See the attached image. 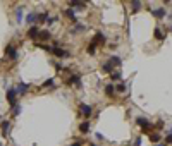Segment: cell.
<instances>
[{"instance_id": "7c38bea8", "label": "cell", "mask_w": 172, "mask_h": 146, "mask_svg": "<svg viewBox=\"0 0 172 146\" xmlns=\"http://www.w3.org/2000/svg\"><path fill=\"white\" fill-rule=\"evenodd\" d=\"M153 34H155V40H160V41H162V40H164V38H165V34H164V31H162V29H160V28H157V29H155V33H153Z\"/></svg>"}, {"instance_id": "7402d4cb", "label": "cell", "mask_w": 172, "mask_h": 146, "mask_svg": "<svg viewBox=\"0 0 172 146\" xmlns=\"http://www.w3.org/2000/svg\"><path fill=\"white\" fill-rule=\"evenodd\" d=\"M12 114H14V115H19V114H21V105H14V107H12Z\"/></svg>"}, {"instance_id": "7a4b0ae2", "label": "cell", "mask_w": 172, "mask_h": 146, "mask_svg": "<svg viewBox=\"0 0 172 146\" xmlns=\"http://www.w3.org/2000/svg\"><path fill=\"white\" fill-rule=\"evenodd\" d=\"M16 89H7V100H9V103H10V107H14V105H17L16 103Z\"/></svg>"}, {"instance_id": "484cf974", "label": "cell", "mask_w": 172, "mask_h": 146, "mask_svg": "<svg viewBox=\"0 0 172 146\" xmlns=\"http://www.w3.org/2000/svg\"><path fill=\"white\" fill-rule=\"evenodd\" d=\"M124 89H126V86H124V84H119V86L115 88V91H119V93H122Z\"/></svg>"}, {"instance_id": "f546056e", "label": "cell", "mask_w": 172, "mask_h": 146, "mask_svg": "<svg viewBox=\"0 0 172 146\" xmlns=\"http://www.w3.org/2000/svg\"><path fill=\"white\" fill-rule=\"evenodd\" d=\"M81 145H83L81 141H76V143H72V145H69V146H81Z\"/></svg>"}, {"instance_id": "1f68e13d", "label": "cell", "mask_w": 172, "mask_h": 146, "mask_svg": "<svg viewBox=\"0 0 172 146\" xmlns=\"http://www.w3.org/2000/svg\"><path fill=\"white\" fill-rule=\"evenodd\" d=\"M157 146H165V145H164V143H159V145H157Z\"/></svg>"}, {"instance_id": "603a6c76", "label": "cell", "mask_w": 172, "mask_h": 146, "mask_svg": "<svg viewBox=\"0 0 172 146\" xmlns=\"http://www.w3.org/2000/svg\"><path fill=\"white\" fill-rule=\"evenodd\" d=\"M150 141H152V143L160 141V134H150Z\"/></svg>"}, {"instance_id": "4fadbf2b", "label": "cell", "mask_w": 172, "mask_h": 146, "mask_svg": "<svg viewBox=\"0 0 172 146\" xmlns=\"http://www.w3.org/2000/svg\"><path fill=\"white\" fill-rule=\"evenodd\" d=\"M71 84H76V86H79L81 84V76L79 74H76V76H71V81H69Z\"/></svg>"}, {"instance_id": "44dd1931", "label": "cell", "mask_w": 172, "mask_h": 146, "mask_svg": "<svg viewBox=\"0 0 172 146\" xmlns=\"http://www.w3.org/2000/svg\"><path fill=\"white\" fill-rule=\"evenodd\" d=\"M86 52H88L90 55H95V52H96V43L93 41V43H91V45L88 46V50H86Z\"/></svg>"}, {"instance_id": "d4e9b609", "label": "cell", "mask_w": 172, "mask_h": 146, "mask_svg": "<svg viewBox=\"0 0 172 146\" xmlns=\"http://www.w3.org/2000/svg\"><path fill=\"white\" fill-rule=\"evenodd\" d=\"M122 76H121V72H112V81H117V79H121Z\"/></svg>"}, {"instance_id": "ffe728a7", "label": "cell", "mask_w": 172, "mask_h": 146, "mask_svg": "<svg viewBox=\"0 0 172 146\" xmlns=\"http://www.w3.org/2000/svg\"><path fill=\"white\" fill-rule=\"evenodd\" d=\"M26 21L28 22H34V21H38V14H34V12H31L28 17H26Z\"/></svg>"}, {"instance_id": "277c9868", "label": "cell", "mask_w": 172, "mask_h": 146, "mask_svg": "<svg viewBox=\"0 0 172 146\" xmlns=\"http://www.w3.org/2000/svg\"><path fill=\"white\" fill-rule=\"evenodd\" d=\"M38 34H40V29H38L36 26H31L29 31H28V36H29L31 40H34V38H38Z\"/></svg>"}, {"instance_id": "5bb4252c", "label": "cell", "mask_w": 172, "mask_h": 146, "mask_svg": "<svg viewBox=\"0 0 172 146\" xmlns=\"http://www.w3.org/2000/svg\"><path fill=\"white\" fill-rule=\"evenodd\" d=\"M109 62H110L112 65H121V64H122L121 57H115V55H114V57H110V60H109Z\"/></svg>"}, {"instance_id": "4316f807", "label": "cell", "mask_w": 172, "mask_h": 146, "mask_svg": "<svg viewBox=\"0 0 172 146\" xmlns=\"http://www.w3.org/2000/svg\"><path fill=\"white\" fill-rule=\"evenodd\" d=\"M52 84H53V79H48V81L43 83V86H52Z\"/></svg>"}, {"instance_id": "ac0fdd59", "label": "cell", "mask_w": 172, "mask_h": 146, "mask_svg": "<svg viewBox=\"0 0 172 146\" xmlns=\"http://www.w3.org/2000/svg\"><path fill=\"white\" fill-rule=\"evenodd\" d=\"M22 15H24V12H22V9L19 7V9L16 10V19H17V22H21V21H22Z\"/></svg>"}, {"instance_id": "8fae6325", "label": "cell", "mask_w": 172, "mask_h": 146, "mask_svg": "<svg viewBox=\"0 0 172 146\" xmlns=\"http://www.w3.org/2000/svg\"><path fill=\"white\" fill-rule=\"evenodd\" d=\"M38 38H40V40H43V41H47V40H50V38H52V34H50V31H40Z\"/></svg>"}, {"instance_id": "d6986e66", "label": "cell", "mask_w": 172, "mask_h": 146, "mask_svg": "<svg viewBox=\"0 0 172 146\" xmlns=\"http://www.w3.org/2000/svg\"><path fill=\"white\" fill-rule=\"evenodd\" d=\"M65 15H67L69 19H72L74 22H76V14H74V10H72V9H67V10H65Z\"/></svg>"}, {"instance_id": "8992f818", "label": "cell", "mask_w": 172, "mask_h": 146, "mask_svg": "<svg viewBox=\"0 0 172 146\" xmlns=\"http://www.w3.org/2000/svg\"><path fill=\"white\" fill-rule=\"evenodd\" d=\"M138 124H140L143 129H152V124H150L146 119H143V117H140V119H138Z\"/></svg>"}, {"instance_id": "e0dca14e", "label": "cell", "mask_w": 172, "mask_h": 146, "mask_svg": "<svg viewBox=\"0 0 172 146\" xmlns=\"http://www.w3.org/2000/svg\"><path fill=\"white\" fill-rule=\"evenodd\" d=\"M131 5H133V12H138V10L141 9V2H136V0H133V2H131Z\"/></svg>"}, {"instance_id": "52a82bcc", "label": "cell", "mask_w": 172, "mask_h": 146, "mask_svg": "<svg viewBox=\"0 0 172 146\" xmlns=\"http://www.w3.org/2000/svg\"><path fill=\"white\" fill-rule=\"evenodd\" d=\"M112 69H114V65H112L110 62H105V64H102V71H103V72H107V74H112Z\"/></svg>"}, {"instance_id": "3957f363", "label": "cell", "mask_w": 172, "mask_h": 146, "mask_svg": "<svg viewBox=\"0 0 172 146\" xmlns=\"http://www.w3.org/2000/svg\"><path fill=\"white\" fill-rule=\"evenodd\" d=\"M5 55H9L10 59H17V52H16V48L12 46V45H7V48H5Z\"/></svg>"}, {"instance_id": "f1b7e54d", "label": "cell", "mask_w": 172, "mask_h": 146, "mask_svg": "<svg viewBox=\"0 0 172 146\" xmlns=\"http://www.w3.org/2000/svg\"><path fill=\"white\" fill-rule=\"evenodd\" d=\"M74 31H84V26H76Z\"/></svg>"}, {"instance_id": "4dcf8cb0", "label": "cell", "mask_w": 172, "mask_h": 146, "mask_svg": "<svg viewBox=\"0 0 172 146\" xmlns=\"http://www.w3.org/2000/svg\"><path fill=\"white\" fill-rule=\"evenodd\" d=\"M136 146H141V139H140V138L136 139Z\"/></svg>"}, {"instance_id": "9a60e30c", "label": "cell", "mask_w": 172, "mask_h": 146, "mask_svg": "<svg viewBox=\"0 0 172 146\" xmlns=\"http://www.w3.org/2000/svg\"><path fill=\"white\" fill-rule=\"evenodd\" d=\"M79 131H81L83 134H86V133L90 131V122H83V124L79 126Z\"/></svg>"}, {"instance_id": "83f0119b", "label": "cell", "mask_w": 172, "mask_h": 146, "mask_svg": "<svg viewBox=\"0 0 172 146\" xmlns=\"http://www.w3.org/2000/svg\"><path fill=\"white\" fill-rule=\"evenodd\" d=\"M165 143H167V145H171V143H172V133H171V134H169V136H167V139H165Z\"/></svg>"}, {"instance_id": "30bf717a", "label": "cell", "mask_w": 172, "mask_h": 146, "mask_svg": "<svg viewBox=\"0 0 172 146\" xmlns=\"http://www.w3.org/2000/svg\"><path fill=\"white\" fill-rule=\"evenodd\" d=\"M152 14H153L155 17H164V15H165V9H162V7H160V9H153Z\"/></svg>"}, {"instance_id": "d6a6232c", "label": "cell", "mask_w": 172, "mask_h": 146, "mask_svg": "<svg viewBox=\"0 0 172 146\" xmlns=\"http://www.w3.org/2000/svg\"><path fill=\"white\" fill-rule=\"evenodd\" d=\"M90 146H96V145H90Z\"/></svg>"}, {"instance_id": "cb8c5ba5", "label": "cell", "mask_w": 172, "mask_h": 146, "mask_svg": "<svg viewBox=\"0 0 172 146\" xmlns=\"http://www.w3.org/2000/svg\"><path fill=\"white\" fill-rule=\"evenodd\" d=\"M96 41H105V36L102 34V33H96V40H95V43Z\"/></svg>"}, {"instance_id": "6da1fadb", "label": "cell", "mask_w": 172, "mask_h": 146, "mask_svg": "<svg viewBox=\"0 0 172 146\" xmlns=\"http://www.w3.org/2000/svg\"><path fill=\"white\" fill-rule=\"evenodd\" d=\"M79 110H81V114H83L86 119H90V117H91V114H93L91 107H90V105H84V103H81V105H79Z\"/></svg>"}, {"instance_id": "2e32d148", "label": "cell", "mask_w": 172, "mask_h": 146, "mask_svg": "<svg viewBox=\"0 0 172 146\" xmlns=\"http://www.w3.org/2000/svg\"><path fill=\"white\" fill-rule=\"evenodd\" d=\"M105 93H107L109 96H112V95L115 93V88H114L112 84H107V86H105Z\"/></svg>"}, {"instance_id": "ba28073f", "label": "cell", "mask_w": 172, "mask_h": 146, "mask_svg": "<svg viewBox=\"0 0 172 146\" xmlns=\"http://www.w3.org/2000/svg\"><path fill=\"white\" fill-rule=\"evenodd\" d=\"M16 93H19V95H24V93H28V84H24V83H19V86H17Z\"/></svg>"}, {"instance_id": "5b68a950", "label": "cell", "mask_w": 172, "mask_h": 146, "mask_svg": "<svg viewBox=\"0 0 172 146\" xmlns=\"http://www.w3.org/2000/svg\"><path fill=\"white\" fill-rule=\"evenodd\" d=\"M52 52H53L57 57H69V52H65V50H62V48H59V46L52 48Z\"/></svg>"}, {"instance_id": "9c48e42d", "label": "cell", "mask_w": 172, "mask_h": 146, "mask_svg": "<svg viewBox=\"0 0 172 146\" xmlns=\"http://www.w3.org/2000/svg\"><path fill=\"white\" fill-rule=\"evenodd\" d=\"M9 131H10V124H9L7 120H3V122H2V134H3V136H9Z\"/></svg>"}]
</instances>
